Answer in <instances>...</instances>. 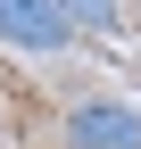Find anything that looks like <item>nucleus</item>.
I'll list each match as a JSON object with an SVG mask.
<instances>
[{
	"mask_svg": "<svg viewBox=\"0 0 141 149\" xmlns=\"http://www.w3.org/2000/svg\"><path fill=\"white\" fill-rule=\"evenodd\" d=\"M66 149H141V108L133 100H75L66 108Z\"/></svg>",
	"mask_w": 141,
	"mask_h": 149,
	"instance_id": "1",
	"label": "nucleus"
},
{
	"mask_svg": "<svg viewBox=\"0 0 141 149\" xmlns=\"http://www.w3.org/2000/svg\"><path fill=\"white\" fill-rule=\"evenodd\" d=\"M0 42H17V50H66L75 25L50 0H0Z\"/></svg>",
	"mask_w": 141,
	"mask_h": 149,
	"instance_id": "2",
	"label": "nucleus"
},
{
	"mask_svg": "<svg viewBox=\"0 0 141 149\" xmlns=\"http://www.w3.org/2000/svg\"><path fill=\"white\" fill-rule=\"evenodd\" d=\"M50 8H58L75 33H116L125 25V0H50Z\"/></svg>",
	"mask_w": 141,
	"mask_h": 149,
	"instance_id": "3",
	"label": "nucleus"
}]
</instances>
